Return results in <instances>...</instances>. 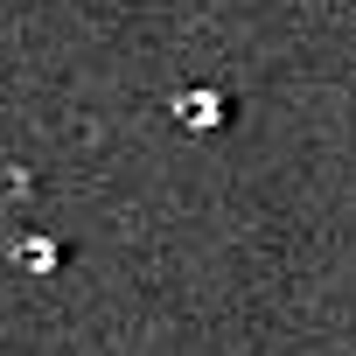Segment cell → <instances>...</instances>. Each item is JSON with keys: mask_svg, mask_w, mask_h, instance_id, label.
Wrapping results in <instances>:
<instances>
[{"mask_svg": "<svg viewBox=\"0 0 356 356\" xmlns=\"http://www.w3.org/2000/svg\"><path fill=\"white\" fill-rule=\"evenodd\" d=\"M175 112H189L182 126H196V133H203V126H217V119H224V91H189V98H175Z\"/></svg>", "mask_w": 356, "mask_h": 356, "instance_id": "obj_1", "label": "cell"}, {"mask_svg": "<svg viewBox=\"0 0 356 356\" xmlns=\"http://www.w3.org/2000/svg\"><path fill=\"white\" fill-rule=\"evenodd\" d=\"M56 259H63L56 245H22V266H56Z\"/></svg>", "mask_w": 356, "mask_h": 356, "instance_id": "obj_2", "label": "cell"}]
</instances>
